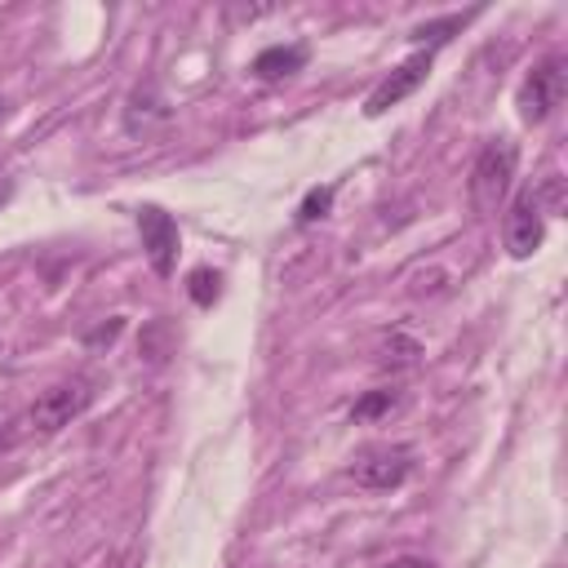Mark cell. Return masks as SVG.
I'll return each instance as SVG.
<instances>
[{
  "label": "cell",
  "mask_w": 568,
  "mask_h": 568,
  "mask_svg": "<svg viewBox=\"0 0 568 568\" xmlns=\"http://www.w3.org/2000/svg\"><path fill=\"white\" fill-rule=\"evenodd\" d=\"M417 355H422V346H417L413 337H404V333H390V337L382 342V355H377V364H386V368H413V364H417Z\"/></svg>",
  "instance_id": "13"
},
{
  "label": "cell",
  "mask_w": 568,
  "mask_h": 568,
  "mask_svg": "<svg viewBox=\"0 0 568 568\" xmlns=\"http://www.w3.org/2000/svg\"><path fill=\"white\" fill-rule=\"evenodd\" d=\"M426 75H430V53H426V49H417L413 58H404V62H399V67H395V71H390V75L368 93L364 115H373V120H377V115H386L395 102H404L408 93H417V89L426 84Z\"/></svg>",
  "instance_id": "7"
},
{
  "label": "cell",
  "mask_w": 568,
  "mask_h": 568,
  "mask_svg": "<svg viewBox=\"0 0 568 568\" xmlns=\"http://www.w3.org/2000/svg\"><path fill=\"white\" fill-rule=\"evenodd\" d=\"M395 408H399V390H395V386H377V390H364V395L355 399L351 417H355V422H377V417H386V413H395Z\"/></svg>",
  "instance_id": "11"
},
{
  "label": "cell",
  "mask_w": 568,
  "mask_h": 568,
  "mask_svg": "<svg viewBox=\"0 0 568 568\" xmlns=\"http://www.w3.org/2000/svg\"><path fill=\"white\" fill-rule=\"evenodd\" d=\"M120 333H124V315H111V320H102L98 328L84 333V346H89V351H102V346H111Z\"/></svg>",
  "instance_id": "16"
},
{
  "label": "cell",
  "mask_w": 568,
  "mask_h": 568,
  "mask_svg": "<svg viewBox=\"0 0 568 568\" xmlns=\"http://www.w3.org/2000/svg\"><path fill=\"white\" fill-rule=\"evenodd\" d=\"M138 351H142L151 364H164V359L178 351V333H173V324H169V320H151V324L142 328Z\"/></svg>",
  "instance_id": "10"
},
{
  "label": "cell",
  "mask_w": 568,
  "mask_h": 568,
  "mask_svg": "<svg viewBox=\"0 0 568 568\" xmlns=\"http://www.w3.org/2000/svg\"><path fill=\"white\" fill-rule=\"evenodd\" d=\"M382 568H435L426 555H395V559H386Z\"/></svg>",
  "instance_id": "17"
},
{
  "label": "cell",
  "mask_w": 568,
  "mask_h": 568,
  "mask_svg": "<svg viewBox=\"0 0 568 568\" xmlns=\"http://www.w3.org/2000/svg\"><path fill=\"white\" fill-rule=\"evenodd\" d=\"M13 439H18V422L4 417V422H0V448H13Z\"/></svg>",
  "instance_id": "18"
},
{
  "label": "cell",
  "mask_w": 568,
  "mask_h": 568,
  "mask_svg": "<svg viewBox=\"0 0 568 568\" xmlns=\"http://www.w3.org/2000/svg\"><path fill=\"white\" fill-rule=\"evenodd\" d=\"M462 27H466V13H448V18H435V22L413 27L408 40H413V44H426V53H430V49H439V44H444L453 31H462Z\"/></svg>",
  "instance_id": "12"
},
{
  "label": "cell",
  "mask_w": 568,
  "mask_h": 568,
  "mask_svg": "<svg viewBox=\"0 0 568 568\" xmlns=\"http://www.w3.org/2000/svg\"><path fill=\"white\" fill-rule=\"evenodd\" d=\"M93 404V386L84 382V377H67V382H53V386H44L36 399H31V408H27V422H31V430H40V435H53V430H62V426H71L84 408Z\"/></svg>",
  "instance_id": "2"
},
{
  "label": "cell",
  "mask_w": 568,
  "mask_h": 568,
  "mask_svg": "<svg viewBox=\"0 0 568 568\" xmlns=\"http://www.w3.org/2000/svg\"><path fill=\"white\" fill-rule=\"evenodd\" d=\"M564 84H568V71H564V58L559 53H546L519 84L515 93V106L524 115V124H541L550 120V111L564 102Z\"/></svg>",
  "instance_id": "3"
},
{
  "label": "cell",
  "mask_w": 568,
  "mask_h": 568,
  "mask_svg": "<svg viewBox=\"0 0 568 568\" xmlns=\"http://www.w3.org/2000/svg\"><path fill=\"white\" fill-rule=\"evenodd\" d=\"M4 111H9V106H4V98H0V115H4Z\"/></svg>",
  "instance_id": "20"
},
{
  "label": "cell",
  "mask_w": 568,
  "mask_h": 568,
  "mask_svg": "<svg viewBox=\"0 0 568 568\" xmlns=\"http://www.w3.org/2000/svg\"><path fill=\"white\" fill-rule=\"evenodd\" d=\"M120 568H133V564H120Z\"/></svg>",
  "instance_id": "21"
},
{
  "label": "cell",
  "mask_w": 568,
  "mask_h": 568,
  "mask_svg": "<svg viewBox=\"0 0 568 568\" xmlns=\"http://www.w3.org/2000/svg\"><path fill=\"white\" fill-rule=\"evenodd\" d=\"M306 67V44H266L257 58H253V75L257 80H266V84H275V80H288V75H297Z\"/></svg>",
  "instance_id": "9"
},
{
  "label": "cell",
  "mask_w": 568,
  "mask_h": 568,
  "mask_svg": "<svg viewBox=\"0 0 568 568\" xmlns=\"http://www.w3.org/2000/svg\"><path fill=\"white\" fill-rule=\"evenodd\" d=\"M328 209H333V186H311V191L302 195V204H297V222L311 226V222L328 217Z\"/></svg>",
  "instance_id": "15"
},
{
  "label": "cell",
  "mask_w": 568,
  "mask_h": 568,
  "mask_svg": "<svg viewBox=\"0 0 568 568\" xmlns=\"http://www.w3.org/2000/svg\"><path fill=\"white\" fill-rule=\"evenodd\" d=\"M515 169H519V146L510 138H488L484 151L470 164V209L475 213H497L501 200L510 195Z\"/></svg>",
  "instance_id": "1"
},
{
  "label": "cell",
  "mask_w": 568,
  "mask_h": 568,
  "mask_svg": "<svg viewBox=\"0 0 568 568\" xmlns=\"http://www.w3.org/2000/svg\"><path fill=\"white\" fill-rule=\"evenodd\" d=\"M186 293H191V302L195 306H213L217 302V293H222V275L217 271H209V266H195L191 275H186Z\"/></svg>",
  "instance_id": "14"
},
{
  "label": "cell",
  "mask_w": 568,
  "mask_h": 568,
  "mask_svg": "<svg viewBox=\"0 0 568 568\" xmlns=\"http://www.w3.org/2000/svg\"><path fill=\"white\" fill-rule=\"evenodd\" d=\"M173 120V106L164 102V93L155 89V80H142V84H133V93L124 98V129L138 138H146V133H155V129H164Z\"/></svg>",
  "instance_id": "8"
},
{
  "label": "cell",
  "mask_w": 568,
  "mask_h": 568,
  "mask_svg": "<svg viewBox=\"0 0 568 568\" xmlns=\"http://www.w3.org/2000/svg\"><path fill=\"white\" fill-rule=\"evenodd\" d=\"M501 235H506V253L510 257H532L541 248V240H546V213H541V200L532 195V186L515 195Z\"/></svg>",
  "instance_id": "6"
},
{
  "label": "cell",
  "mask_w": 568,
  "mask_h": 568,
  "mask_svg": "<svg viewBox=\"0 0 568 568\" xmlns=\"http://www.w3.org/2000/svg\"><path fill=\"white\" fill-rule=\"evenodd\" d=\"M408 470H413V448H404V444H373V448H364L351 462L355 484L359 488H373V493L399 488L408 479Z\"/></svg>",
  "instance_id": "4"
},
{
  "label": "cell",
  "mask_w": 568,
  "mask_h": 568,
  "mask_svg": "<svg viewBox=\"0 0 568 568\" xmlns=\"http://www.w3.org/2000/svg\"><path fill=\"white\" fill-rule=\"evenodd\" d=\"M9 200H13V182H9V178H0V209H4Z\"/></svg>",
  "instance_id": "19"
},
{
  "label": "cell",
  "mask_w": 568,
  "mask_h": 568,
  "mask_svg": "<svg viewBox=\"0 0 568 568\" xmlns=\"http://www.w3.org/2000/svg\"><path fill=\"white\" fill-rule=\"evenodd\" d=\"M138 231H142V248H146L151 271L160 280H169L178 271V222L160 204H142L138 209Z\"/></svg>",
  "instance_id": "5"
}]
</instances>
